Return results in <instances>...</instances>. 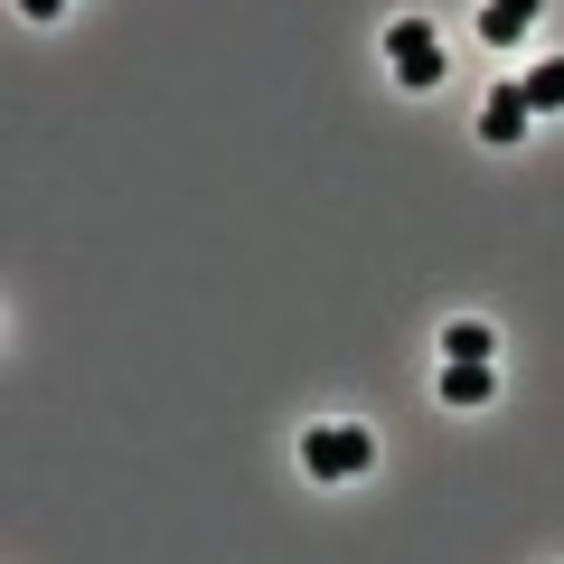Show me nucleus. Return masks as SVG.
<instances>
[{
	"label": "nucleus",
	"mask_w": 564,
	"mask_h": 564,
	"mask_svg": "<svg viewBox=\"0 0 564 564\" xmlns=\"http://www.w3.org/2000/svg\"><path fill=\"white\" fill-rule=\"evenodd\" d=\"M489 348H499V339H489V321H452L443 329V358H489Z\"/></svg>",
	"instance_id": "nucleus-6"
},
{
	"label": "nucleus",
	"mask_w": 564,
	"mask_h": 564,
	"mask_svg": "<svg viewBox=\"0 0 564 564\" xmlns=\"http://www.w3.org/2000/svg\"><path fill=\"white\" fill-rule=\"evenodd\" d=\"M518 39H527V20H508V10H480V47H499V57H508Z\"/></svg>",
	"instance_id": "nucleus-7"
},
{
	"label": "nucleus",
	"mask_w": 564,
	"mask_h": 564,
	"mask_svg": "<svg viewBox=\"0 0 564 564\" xmlns=\"http://www.w3.org/2000/svg\"><path fill=\"white\" fill-rule=\"evenodd\" d=\"M489 10H508V20H536V10H545V0H489Z\"/></svg>",
	"instance_id": "nucleus-8"
},
{
	"label": "nucleus",
	"mask_w": 564,
	"mask_h": 564,
	"mask_svg": "<svg viewBox=\"0 0 564 564\" xmlns=\"http://www.w3.org/2000/svg\"><path fill=\"white\" fill-rule=\"evenodd\" d=\"M20 10H29V20H57V10H66V0H20Z\"/></svg>",
	"instance_id": "nucleus-9"
},
{
	"label": "nucleus",
	"mask_w": 564,
	"mask_h": 564,
	"mask_svg": "<svg viewBox=\"0 0 564 564\" xmlns=\"http://www.w3.org/2000/svg\"><path fill=\"white\" fill-rule=\"evenodd\" d=\"M377 462V433H367V423H321V433H302V470L311 480H358V470Z\"/></svg>",
	"instance_id": "nucleus-1"
},
{
	"label": "nucleus",
	"mask_w": 564,
	"mask_h": 564,
	"mask_svg": "<svg viewBox=\"0 0 564 564\" xmlns=\"http://www.w3.org/2000/svg\"><path fill=\"white\" fill-rule=\"evenodd\" d=\"M527 122H536L527 85H499V95L480 104V141H489V151H518V141H527Z\"/></svg>",
	"instance_id": "nucleus-3"
},
{
	"label": "nucleus",
	"mask_w": 564,
	"mask_h": 564,
	"mask_svg": "<svg viewBox=\"0 0 564 564\" xmlns=\"http://www.w3.org/2000/svg\"><path fill=\"white\" fill-rule=\"evenodd\" d=\"M527 104H536V113H564V57L527 66Z\"/></svg>",
	"instance_id": "nucleus-5"
},
{
	"label": "nucleus",
	"mask_w": 564,
	"mask_h": 564,
	"mask_svg": "<svg viewBox=\"0 0 564 564\" xmlns=\"http://www.w3.org/2000/svg\"><path fill=\"white\" fill-rule=\"evenodd\" d=\"M386 57H395V85H414V95H423V85H443V39H433V20H395V29H386Z\"/></svg>",
	"instance_id": "nucleus-2"
},
{
	"label": "nucleus",
	"mask_w": 564,
	"mask_h": 564,
	"mask_svg": "<svg viewBox=\"0 0 564 564\" xmlns=\"http://www.w3.org/2000/svg\"><path fill=\"white\" fill-rule=\"evenodd\" d=\"M489 395H499V367L489 358H443V404L470 414V404H489Z\"/></svg>",
	"instance_id": "nucleus-4"
}]
</instances>
